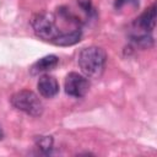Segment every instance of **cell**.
<instances>
[{
  "label": "cell",
  "instance_id": "1",
  "mask_svg": "<svg viewBox=\"0 0 157 157\" xmlns=\"http://www.w3.org/2000/svg\"><path fill=\"white\" fill-rule=\"evenodd\" d=\"M107 54L99 47L83 48L78 54V66L87 78H98L105 67Z\"/></svg>",
  "mask_w": 157,
  "mask_h": 157
},
{
  "label": "cell",
  "instance_id": "6",
  "mask_svg": "<svg viewBox=\"0 0 157 157\" xmlns=\"http://www.w3.org/2000/svg\"><path fill=\"white\" fill-rule=\"evenodd\" d=\"M59 64V58L56 55H47L40 59H38L32 66H31V74L32 75H39L48 72L53 69H55Z\"/></svg>",
  "mask_w": 157,
  "mask_h": 157
},
{
  "label": "cell",
  "instance_id": "7",
  "mask_svg": "<svg viewBox=\"0 0 157 157\" xmlns=\"http://www.w3.org/2000/svg\"><path fill=\"white\" fill-rule=\"evenodd\" d=\"M136 26L140 29L145 31V33L152 32L155 29V26H156V5L155 4L141 13V16L136 20Z\"/></svg>",
  "mask_w": 157,
  "mask_h": 157
},
{
  "label": "cell",
  "instance_id": "8",
  "mask_svg": "<svg viewBox=\"0 0 157 157\" xmlns=\"http://www.w3.org/2000/svg\"><path fill=\"white\" fill-rule=\"evenodd\" d=\"M36 145L42 152L49 153L53 148V139L52 136H38L36 139Z\"/></svg>",
  "mask_w": 157,
  "mask_h": 157
},
{
  "label": "cell",
  "instance_id": "10",
  "mask_svg": "<svg viewBox=\"0 0 157 157\" xmlns=\"http://www.w3.org/2000/svg\"><path fill=\"white\" fill-rule=\"evenodd\" d=\"M2 137H4V132H2V130L0 129V140H2Z\"/></svg>",
  "mask_w": 157,
  "mask_h": 157
},
{
  "label": "cell",
  "instance_id": "5",
  "mask_svg": "<svg viewBox=\"0 0 157 157\" xmlns=\"http://www.w3.org/2000/svg\"><path fill=\"white\" fill-rule=\"evenodd\" d=\"M38 92L44 98H53L59 92V83L54 76L50 75H42L37 82Z\"/></svg>",
  "mask_w": 157,
  "mask_h": 157
},
{
  "label": "cell",
  "instance_id": "3",
  "mask_svg": "<svg viewBox=\"0 0 157 157\" xmlns=\"http://www.w3.org/2000/svg\"><path fill=\"white\" fill-rule=\"evenodd\" d=\"M11 104L16 109H18L28 115H32V117H39L43 113L42 101L34 92L28 91V90H22V91L16 92L15 94H12Z\"/></svg>",
  "mask_w": 157,
  "mask_h": 157
},
{
  "label": "cell",
  "instance_id": "2",
  "mask_svg": "<svg viewBox=\"0 0 157 157\" xmlns=\"http://www.w3.org/2000/svg\"><path fill=\"white\" fill-rule=\"evenodd\" d=\"M31 26H32L34 34L38 38H40L45 42H50L53 44L56 43V40L59 39V37L63 33H65L64 31H61L58 27L55 15L49 13V12L36 13L31 20Z\"/></svg>",
  "mask_w": 157,
  "mask_h": 157
},
{
  "label": "cell",
  "instance_id": "4",
  "mask_svg": "<svg viewBox=\"0 0 157 157\" xmlns=\"http://www.w3.org/2000/svg\"><path fill=\"white\" fill-rule=\"evenodd\" d=\"M64 87H65L66 94H69L70 97L81 98L88 92L90 82L85 75H81L77 72H70L65 77Z\"/></svg>",
  "mask_w": 157,
  "mask_h": 157
},
{
  "label": "cell",
  "instance_id": "9",
  "mask_svg": "<svg viewBox=\"0 0 157 157\" xmlns=\"http://www.w3.org/2000/svg\"><path fill=\"white\" fill-rule=\"evenodd\" d=\"M129 5V4H132L134 6L137 5V1L136 0H115V9H121L124 5Z\"/></svg>",
  "mask_w": 157,
  "mask_h": 157
}]
</instances>
